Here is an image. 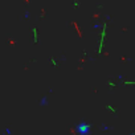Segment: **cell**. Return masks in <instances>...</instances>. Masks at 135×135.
I'll list each match as a JSON object with an SVG mask.
<instances>
[{
	"instance_id": "cell-1",
	"label": "cell",
	"mask_w": 135,
	"mask_h": 135,
	"mask_svg": "<svg viewBox=\"0 0 135 135\" xmlns=\"http://www.w3.org/2000/svg\"><path fill=\"white\" fill-rule=\"evenodd\" d=\"M12 132H11V130L9 128H6V134H3V135H11Z\"/></svg>"
},
{
	"instance_id": "cell-2",
	"label": "cell",
	"mask_w": 135,
	"mask_h": 135,
	"mask_svg": "<svg viewBox=\"0 0 135 135\" xmlns=\"http://www.w3.org/2000/svg\"><path fill=\"white\" fill-rule=\"evenodd\" d=\"M45 103H46V98H42L41 99V105H45Z\"/></svg>"
}]
</instances>
